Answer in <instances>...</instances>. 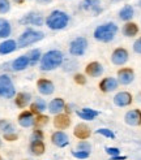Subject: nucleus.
<instances>
[{
  "label": "nucleus",
  "mask_w": 141,
  "mask_h": 160,
  "mask_svg": "<svg viewBox=\"0 0 141 160\" xmlns=\"http://www.w3.org/2000/svg\"><path fill=\"white\" fill-rule=\"evenodd\" d=\"M31 102V95L29 92H18L16 97V106L18 108H25Z\"/></svg>",
  "instance_id": "5701e85b"
},
{
  "label": "nucleus",
  "mask_w": 141,
  "mask_h": 160,
  "mask_svg": "<svg viewBox=\"0 0 141 160\" xmlns=\"http://www.w3.org/2000/svg\"><path fill=\"white\" fill-rule=\"evenodd\" d=\"M22 23H26V25H35V26H41L43 23V17L38 13H29L25 17L21 20Z\"/></svg>",
  "instance_id": "f3484780"
},
{
  "label": "nucleus",
  "mask_w": 141,
  "mask_h": 160,
  "mask_svg": "<svg viewBox=\"0 0 141 160\" xmlns=\"http://www.w3.org/2000/svg\"><path fill=\"white\" fill-rule=\"evenodd\" d=\"M37 87H38V91L43 95H51L55 90L54 83L51 81H49V79H43V78L37 82Z\"/></svg>",
  "instance_id": "4468645a"
},
{
  "label": "nucleus",
  "mask_w": 141,
  "mask_h": 160,
  "mask_svg": "<svg viewBox=\"0 0 141 160\" xmlns=\"http://www.w3.org/2000/svg\"><path fill=\"white\" fill-rule=\"evenodd\" d=\"M47 108L46 106V102L43 99H35L33 103H31V112L33 113H38V115H41L42 112H44V109Z\"/></svg>",
  "instance_id": "bb28decb"
},
{
  "label": "nucleus",
  "mask_w": 141,
  "mask_h": 160,
  "mask_svg": "<svg viewBox=\"0 0 141 160\" xmlns=\"http://www.w3.org/2000/svg\"><path fill=\"white\" fill-rule=\"evenodd\" d=\"M26 56L29 58L30 65H35V64L39 61V59H42V55H41V51L39 50H31V51H29V53Z\"/></svg>",
  "instance_id": "c756f323"
},
{
  "label": "nucleus",
  "mask_w": 141,
  "mask_h": 160,
  "mask_svg": "<svg viewBox=\"0 0 141 160\" xmlns=\"http://www.w3.org/2000/svg\"><path fill=\"white\" fill-rule=\"evenodd\" d=\"M42 139H43V132L41 129H35L30 137V142L31 141H42Z\"/></svg>",
  "instance_id": "f704fd0d"
},
{
  "label": "nucleus",
  "mask_w": 141,
  "mask_h": 160,
  "mask_svg": "<svg viewBox=\"0 0 141 160\" xmlns=\"http://www.w3.org/2000/svg\"><path fill=\"white\" fill-rule=\"evenodd\" d=\"M111 61L115 65H124L128 61V51L122 47L116 48L111 55Z\"/></svg>",
  "instance_id": "0eeeda50"
},
{
  "label": "nucleus",
  "mask_w": 141,
  "mask_h": 160,
  "mask_svg": "<svg viewBox=\"0 0 141 160\" xmlns=\"http://www.w3.org/2000/svg\"><path fill=\"white\" fill-rule=\"evenodd\" d=\"M43 37H44V34L42 33V31H37V30H33V29H28V30H25L20 35L18 41H17V47H20V48H25V47H28L30 44L39 42L41 39H43Z\"/></svg>",
  "instance_id": "20e7f679"
},
{
  "label": "nucleus",
  "mask_w": 141,
  "mask_h": 160,
  "mask_svg": "<svg viewBox=\"0 0 141 160\" xmlns=\"http://www.w3.org/2000/svg\"><path fill=\"white\" fill-rule=\"evenodd\" d=\"M86 47H88V41H86L84 37L76 38L75 41H72L69 44V53L73 56H81L85 53Z\"/></svg>",
  "instance_id": "423d86ee"
},
{
  "label": "nucleus",
  "mask_w": 141,
  "mask_h": 160,
  "mask_svg": "<svg viewBox=\"0 0 141 160\" xmlns=\"http://www.w3.org/2000/svg\"><path fill=\"white\" fill-rule=\"evenodd\" d=\"M135 79V73L131 68H123L118 72V82L122 85H129Z\"/></svg>",
  "instance_id": "6e6552de"
},
{
  "label": "nucleus",
  "mask_w": 141,
  "mask_h": 160,
  "mask_svg": "<svg viewBox=\"0 0 141 160\" xmlns=\"http://www.w3.org/2000/svg\"><path fill=\"white\" fill-rule=\"evenodd\" d=\"M72 155L75 158H77V159H86V158H89V152H86V151H78V150L73 151Z\"/></svg>",
  "instance_id": "4c0bfd02"
},
{
  "label": "nucleus",
  "mask_w": 141,
  "mask_h": 160,
  "mask_svg": "<svg viewBox=\"0 0 141 160\" xmlns=\"http://www.w3.org/2000/svg\"><path fill=\"white\" fill-rule=\"evenodd\" d=\"M14 95H16V89L11 77L7 74L0 76V97L9 99L13 98Z\"/></svg>",
  "instance_id": "39448f33"
},
{
  "label": "nucleus",
  "mask_w": 141,
  "mask_h": 160,
  "mask_svg": "<svg viewBox=\"0 0 141 160\" xmlns=\"http://www.w3.org/2000/svg\"><path fill=\"white\" fill-rule=\"evenodd\" d=\"M75 81H76L77 83H80V85H84V83L86 82V78H85L82 74H76V76H75Z\"/></svg>",
  "instance_id": "ea45409f"
},
{
  "label": "nucleus",
  "mask_w": 141,
  "mask_h": 160,
  "mask_svg": "<svg viewBox=\"0 0 141 160\" xmlns=\"http://www.w3.org/2000/svg\"><path fill=\"white\" fill-rule=\"evenodd\" d=\"M138 33V26L136 25L135 22H127L125 25L123 26V34L125 37H135Z\"/></svg>",
  "instance_id": "a878e982"
},
{
  "label": "nucleus",
  "mask_w": 141,
  "mask_h": 160,
  "mask_svg": "<svg viewBox=\"0 0 141 160\" xmlns=\"http://www.w3.org/2000/svg\"><path fill=\"white\" fill-rule=\"evenodd\" d=\"M125 122L131 126H138L141 125V111L140 109H131L124 116Z\"/></svg>",
  "instance_id": "1a4fd4ad"
},
{
  "label": "nucleus",
  "mask_w": 141,
  "mask_h": 160,
  "mask_svg": "<svg viewBox=\"0 0 141 160\" xmlns=\"http://www.w3.org/2000/svg\"><path fill=\"white\" fill-rule=\"evenodd\" d=\"M0 160H2V156H0Z\"/></svg>",
  "instance_id": "49530a36"
},
{
  "label": "nucleus",
  "mask_w": 141,
  "mask_h": 160,
  "mask_svg": "<svg viewBox=\"0 0 141 160\" xmlns=\"http://www.w3.org/2000/svg\"><path fill=\"white\" fill-rule=\"evenodd\" d=\"M127 159V156H120V155H118V156H112V158H110V160H125Z\"/></svg>",
  "instance_id": "79ce46f5"
},
{
  "label": "nucleus",
  "mask_w": 141,
  "mask_h": 160,
  "mask_svg": "<svg viewBox=\"0 0 141 160\" xmlns=\"http://www.w3.org/2000/svg\"><path fill=\"white\" fill-rule=\"evenodd\" d=\"M17 48V42L13 39H7V41L0 43V55H8Z\"/></svg>",
  "instance_id": "aec40b11"
},
{
  "label": "nucleus",
  "mask_w": 141,
  "mask_h": 160,
  "mask_svg": "<svg viewBox=\"0 0 141 160\" xmlns=\"http://www.w3.org/2000/svg\"><path fill=\"white\" fill-rule=\"evenodd\" d=\"M116 33H118V26L114 22H107L105 25L98 26L94 30V38L99 42L107 43V42H111L115 38Z\"/></svg>",
  "instance_id": "f03ea898"
},
{
  "label": "nucleus",
  "mask_w": 141,
  "mask_h": 160,
  "mask_svg": "<svg viewBox=\"0 0 141 160\" xmlns=\"http://www.w3.org/2000/svg\"><path fill=\"white\" fill-rule=\"evenodd\" d=\"M29 148H30V152L35 156H39L44 152V145L42 141H31Z\"/></svg>",
  "instance_id": "393cba45"
},
{
  "label": "nucleus",
  "mask_w": 141,
  "mask_h": 160,
  "mask_svg": "<svg viewBox=\"0 0 141 160\" xmlns=\"http://www.w3.org/2000/svg\"><path fill=\"white\" fill-rule=\"evenodd\" d=\"M51 141L55 146L58 147H65L68 143H69V139H68V135L63 132V130H58L52 134L51 137Z\"/></svg>",
  "instance_id": "f8f14e48"
},
{
  "label": "nucleus",
  "mask_w": 141,
  "mask_h": 160,
  "mask_svg": "<svg viewBox=\"0 0 141 160\" xmlns=\"http://www.w3.org/2000/svg\"><path fill=\"white\" fill-rule=\"evenodd\" d=\"M54 125L56 129H67V128L70 125V118L67 115H56V117L54 118Z\"/></svg>",
  "instance_id": "412c9836"
},
{
  "label": "nucleus",
  "mask_w": 141,
  "mask_h": 160,
  "mask_svg": "<svg viewBox=\"0 0 141 160\" xmlns=\"http://www.w3.org/2000/svg\"><path fill=\"white\" fill-rule=\"evenodd\" d=\"M29 65H30L29 58H28L26 55H22V56H20V58H17L16 60H13V62H12V69H13L14 72H20V70L26 69Z\"/></svg>",
  "instance_id": "6ab92c4d"
},
{
  "label": "nucleus",
  "mask_w": 141,
  "mask_h": 160,
  "mask_svg": "<svg viewBox=\"0 0 141 160\" xmlns=\"http://www.w3.org/2000/svg\"><path fill=\"white\" fill-rule=\"evenodd\" d=\"M77 150L78 151H86V152H90L91 146H90V143L88 141H81V142L77 143Z\"/></svg>",
  "instance_id": "473e14b6"
},
{
  "label": "nucleus",
  "mask_w": 141,
  "mask_h": 160,
  "mask_svg": "<svg viewBox=\"0 0 141 160\" xmlns=\"http://www.w3.org/2000/svg\"><path fill=\"white\" fill-rule=\"evenodd\" d=\"M81 8L85 11H90L94 12L96 14H98L102 9H101V5H99V0H84Z\"/></svg>",
  "instance_id": "4be33fe9"
},
{
  "label": "nucleus",
  "mask_w": 141,
  "mask_h": 160,
  "mask_svg": "<svg viewBox=\"0 0 141 160\" xmlns=\"http://www.w3.org/2000/svg\"><path fill=\"white\" fill-rule=\"evenodd\" d=\"M0 147H2V139H0Z\"/></svg>",
  "instance_id": "a18cd8bd"
},
{
  "label": "nucleus",
  "mask_w": 141,
  "mask_h": 160,
  "mask_svg": "<svg viewBox=\"0 0 141 160\" xmlns=\"http://www.w3.org/2000/svg\"><path fill=\"white\" fill-rule=\"evenodd\" d=\"M63 62V53L58 50H52V51H49L46 52L42 59H41V69L43 72H50V70H54L61 65Z\"/></svg>",
  "instance_id": "f257e3e1"
},
{
  "label": "nucleus",
  "mask_w": 141,
  "mask_h": 160,
  "mask_svg": "<svg viewBox=\"0 0 141 160\" xmlns=\"http://www.w3.org/2000/svg\"><path fill=\"white\" fill-rule=\"evenodd\" d=\"M4 137L7 141H16L17 139V134L16 133H9V134H4Z\"/></svg>",
  "instance_id": "a19ab883"
},
{
  "label": "nucleus",
  "mask_w": 141,
  "mask_h": 160,
  "mask_svg": "<svg viewBox=\"0 0 141 160\" xmlns=\"http://www.w3.org/2000/svg\"><path fill=\"white\" fill-rule=\"evenodd\" d=\"M106 154H108L110 158L118 156V155L120 154V150H119V148H116V147H106Z\"/></svg>",
  "instance_id": "e433bc0d"
},
{
  "label": "nucleus",
  "mask_w": 141,
  "mask_h": 160,
  "mask_svg": "<svg viewBox=\"0 0 141 160\" xmlns=\"http://www.w3.org/2000/svg\"><path fill=\"white\" fill-rule=\"evenodd\" d=\"M133 14H135V11H133V8L131 5H125L123 7L120 12H119V18L122 21H129L132 17H133Z\"/></svg>",
  "instance_id": "cd10ccee"
},
{
  "label": "nucleus",
  "mask_w": 141,
  "mask_h": 160,
  "mask_svg": "<svg viewBox=\"0 0 141 160\" xmlns=\"http://www.w3.org/2000/svg\"><path fill=\"white\" fill-rule=\"evenodd\" d=\"M138 5H140V7H141V0H140V2H138Z\"/></svg>",
  "instance_id": "c03bdc74"
},
{
  "label": "nucleus",
  "mask_w": 141,
  "mask_h": 160,
  "mask_svg": "<svg viewBox=\"0 0 141 160\" xmlns=\"http://www.w3.org/2000/svg\"><path fill=\"white\" fill-rule=\"evenodd\" d=\"M34 122H35V118H34L31 111H24L18 116V124L22 128H30V126L34 125Z\"/></svg>",
  "instance_id": "ddd939ff"
},
{
  "label": "nucleus",
  "mask_w": 141,
  "mask_h": 160,
  "mask_svg": "<svg viewBox=\"0 0 141 160\" xmlns=\"http://www.w3.org/2000/svg\"><path fill=\"white\" fill-rule=\"evenodd\" d=\"M64 108H65L64 100L60 99V98H56V99H54V100L50 102L49 108H47V109H49L50 113H52V115H60Z\"/></svg>",
  "instance_id": "dca6fc26"
},
{
  "label": "nucleus",
  "mask_w": 141,
  "mask_h": 160,
  "mask_svg": "<svg viewBox=\"0 0 141 160\" xmlns=\"http://www.w3.org/2000/svg\"><path fill=\"white\" fill-rule=\"evenodd\" d=\"M103 73V67L101 65L98 61H93L90 64H88V67H86V74L90 76V77H99L102 76Z\"/></svg>",
  "instance_id": "a211bd4d"
},
{
  "label": "nucleus",
  "mask_w": 141,
  "mask_h": 160,
  "mask_svg": "<svg viewBox=\"0 0 141 160\" xmlns=\"http://www.w3.org/2000/svg\"><path fill=\"white\" fill-rule=\"evenodd\" d=\"M114 103L118 107H127L132 103V95L127 91H120L114 97Z\"/></svg>",
  "instance_id": "9b49d317"
},
{
  "label": "nucleus",
  "mask_w": 141,
  "mask_h": 160,
  "mask_svg": "<svg viewBox=\"0 0 141 160\" xmlns=\"http://www.w3.org/2000/svg\"><path fill=\"white\" fill-rule=\"evenodd\" d=\"M118 85H119V82H118V79L114 78V77H107V78H103L99 83V89L103 91V92H111L114 90L118 89Z\"/></svg>",
  "instance_id": "9d476101"
},
{
  "label": "nucleus",
  "mask_w": 141,
  "mask_h": 160,
  "mask_svg": "<svg viewBox=\"0 0 141 160\" xmlns=\"http://www.w3.org/2000/svg\"><path fill=\"white\" fill-rule=\"evenodd\" d=\"M11 23L4 18H0V38H7L11 35Z\"/></svg>",
  "instance_id": "c85d7f7f"
},
{
  "label": "nucleus",
  "mask_w": 141,
  "mask_h": 160,
  "mask_svg": "<svg viewBox=\"0 0 141 160\" xmlns=\"http://www.w3.org/2000/svg\"><path fill=\"white\" fill-rule=\"evenodd\" d=\"M97 134H101V135H103V137H107V138H115V134L110 130V129H106V128H101V129H98L96 132Z\"/></svg>",
  "instance_id": "72a5a7b5"
},
{
  "label": "nucleus",
  "mask_w": 141,
  "mask_h": 160,
  "mask_svg": "<svg viewBox=\"0 0 141 160\" xmlns=\"http://www.w3.org/2000/svg\"><path fill=\"white\" fill-rule=\"evenodd\" d=\"M38 2H39V3H50L51 0H38Z\"/></svg>",
  "instance_id": "37998d69"
},
{
  "label": "nucleus",
  "mask_w": 141,
  "mask_h": 160,
  "mask_svg": "<svg viewBox=\"0 0 141 160\" xmlns=\"http://www.w3.org/2000/svg\"><path fill=\"white\" fill-rule=\"evenodd\" d=\"M68 22H69V16L65 12H61V11H54L46 18V25L52 30L64 29L68 25Z\"/></svg>",
  "instance_id": "7ed1b4c3"
},
{
  "label": "nucleus",
  "mask_w": 141,
  "mask_h": 160,
  "mask_svg": "<svg viewBox=\"0 0 141 160\" xmlns=\"http://www.w3.org/2000/svg\"><path fill=\"white\" fill-rule=\"evenodd\" d=\"M11 4L8 0H0V13H7L9 11Z\"/></svg>",
  "instance_id": "c9c22d12"
},
{
  "label": "nucleus",
  "mask_w": 141,
  "mask_h": 160,
  "mask_svg": "<svg viewBox=\"0 0 141 160\" xmlns=\"http://www.w3.org/2000/svg\"><path fill=\"white\" fill-rule=\"evenodd\" d=\"M133 51H135L136 53H141V37L133 43Z\"/></svg>",
  "instance_id": "58836bf2"
},
{
  "label": "nucleus",
  "mask_w": 141,
  "mask_h": 160,
  "mask_svg": "<svg viewBox=\"0 0 141 160\" xmlns=\"http://www.w3.org/2000/svg\"><path fill=\"white\" fill-rule=\"evenodd\" d=\"M47 122H49V117L43 116V115H38V117L35 118L34 125L37 126V129H41V128H42L43 125H46Z\"/></svg>",
  "instance_id": "2f4dec72"
},
{
  "label": "nucleus",
  "mask_w": 141,
  "mask_h": 160,
  "mask_svg": "<svg viewBox=\"0 0 141 160\" xmlns=\"http://www.w3.org/2000/svg\"><path fill=\"white\" fill-rule=\"evenodd\" d=\"M77 115L82 120H86V121H91V120H94L97 116H98V112L94 111V109H90V108H82L81 111L77 112Z\"/></svg>",
  "instance_id": "b1692460"
},
{
  "label": "nucleus",
  "mask_w": 141,
  "mask_h": 160,
  "mask_svg": "<svg viewBox=\"0 0 141 160\" xmlns=\"http://www.w3.org/2000/svg\"><path fill=\"white\" fill-rule=\"evenodd\" d=\"M73 134H75V137H77L78 139L85 141L86 138L90 137L91 132H90V128H89L88 125H85V124H78V125H76V128H75Z\"/></svg>",
  "instance_id": "2eb2a0df"
},
{
  "label": "nucleus",
  "mask_w": 141,
  "mask_h": 160,
  "mask_svg": "<svg viewBox=\"0 0 141 160\" xmlns=\"http://www.w3.org/2000/svg\"><path fill=\"white\" fill-rule=\"evenodd\" d=\"M0 130L4 132V134H9V133H14V128L11 122L5 121V120H0Z\"/></svg>",
  "instance_id": "7c9ffc66"
}]
</instances>
